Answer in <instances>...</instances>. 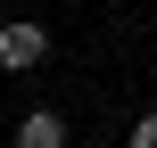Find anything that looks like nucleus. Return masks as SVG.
Listing matches in <instances>:
<instances>
[{
    "instance_id": "f257e3e1",
    "label": "nucleus",
    "mask_w": 157,
    "mask_h": 148,
    "mask_svg": "<svg viewBox=\"0 0 157 148\" xmlns=\"http://www.w3.org/2000/svg\"><path fill=\"white\" fill-rule=\"evenodd\" d=\"M41 58H50V33H41L33 16H8V25H0V74H33Z\"/></svg>"
},
{
    "instance_id": "f03ea898",
    "label": "nucleus",
    "mask_w": 157,
    "mask_h": 148,
    "mask_svg": "<svg viewBox=\"0 0 157 148\" xmlns=\"http://www.w3.org/2000/svg\"><path fill=\"white\" fill-rule=\"evenodd\" d=\"M17 148H66V115H58V107H33V115L17 124Z\"/></svg>"
},
{
    "instance_id": "7ed1b4c3",
    "label": "nucleus",
    "mask_w": 157,
    "mask_h": 148,
    "mask_svg": "<svg viewBox=\"0 0 157 148\" xmlns=\"http://www.w3.org/2000/svg\"><path fill=\"white\" fill-rule=\"evenodd\" d=\"M132 148H157V107H149V115H132Z\"/></svg>"
}]
</instances>
